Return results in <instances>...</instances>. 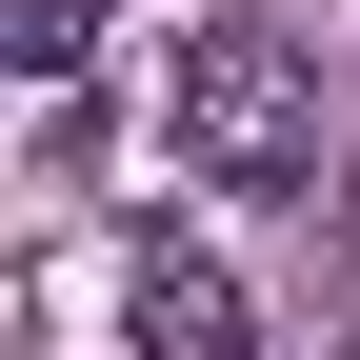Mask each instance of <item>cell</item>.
Here are the masks:
<instances>
[{
	"instance_id": "3",
	"label": "cell",
	"mask_w": 360,
	"mask_h": 360,
	"mask_svg": "<svg viewBox=\"0 0 360 360\" xmlns=\"http://www.w3.org/2000/svg\"><path fill=\"white\" fill-rule=\"evenodd\" d=\"M0 40H20V80H80V60H101V0H20Z\"/></svg>"
},
{
	"instance_id": "1",
	"label": "cell",
	"mask_w": 360,
	"mask_h": 360,
	"mask_svg": "<svg viewBox=\"0 0 360 360\" xmlns=\"http://www.w3.org/2000/svg\"><path fill=\"white\" fill-rule=\"evenodd\" d=\"M160 120H180V160H200L220 200H300V180H321V60H300L281 20H200L180 80H160Z\"/></svg>"
},
{
	"instance_id": "2",
	"label": "cell",
	"mask_w": 360,
	"mask_h": 360,
	"mask_svg": "<svg viewBox=\"0 0 360 360\" xmlns=\"http://www.w3.org/2000/svg\"><path fill=\"white\" fill-rule=\"evenodd\" d=\"M120 340H141V360H260V300L220 281L200 240H141V281H120Z\"/></svg>"
}]
</instances>
